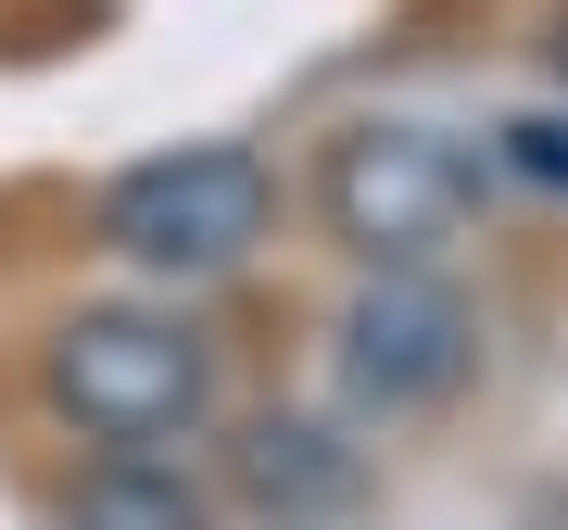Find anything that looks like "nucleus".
<instances>
[{
    "label": "nucleus",
    "mask_w": 568,
    "mask_h": 530,
    "mask_svg": "<svg viewBox=\"0 0 568 530\" xmlns=\"http://www.w3.org/2000/svg\"><path fill=\"white\" fill-rule=\"evenodd\" d=\"M63 530H215V492L164 455H102L77 492H63Z\"/></svg>",
    "instance_id": "39448f33"
},
{
    "label": "nucleus",
    "mask_w": 568,
    "mask_h": 530,
    "mask_svg": "<svg viewBox=\"0 0 568 530\" xmlns=\"http://www.w3.org/2000/svg\"><path fill=\"white\" fill-rule=\"evenodd\" d=\"M39 379L102 455H164L215 417V342L164 304H77L51 328Z\"/></svg>",
    "instance_id": "f257e3e1"
},
{
    "label": "nucleus",
    "mask_w": 568,
    "mask_h": 530,
    "mask_svg": "<svg viewBox=\"0 0 568 530\" xmlns=\"http://www.w3.org/2000/svg\"><path fill=\"white\" fill-rule=\"evenodd\" d=\"M556 77H568V0H556Z\"/></svg>",
    "instance_id": "6e6552de"
},
{
    "label": "nucleus",
    "mask_w": 568,
    "mask_h": 530,
    "mask_svg": "<svg viewBox=\"0 0 568 530\" xmlns=\"http://www.w3.org/2000/svg\"><path fill=\"white\" fill-rule=\"evenodd\" d=\"M328 354H342V391L366 417H417V405H443V391H467L480 316H467L429 265H366V291L342 304Z\"/></svg>",
    "instance_id": "20e7f679"
},
{
    "label": "nucleus",
    "mask_w": 568,
    "mask_h": 530,
    "mask_svg": "<svg viewBox=\"0 0 568 530\" xmlns=\"http://www.w3.org/2000/svg\"><path fill=\"white\" fill-rule=\"evenodd\" d=\"M480 203V164H467L443 126H405V114H366L316 152V215L354 265H429Z\"/></svg>",
    "instance_id": "7ed1b4c3"
},
{
    "label": "nucleus",
    "mask_w": 568,
    "mask_h": 530,
    "mask_svg": "<svg viewBox=\"0 0 568 530\" xmlns=\"http://www.w3.org/2000/svg\"><path fill=\"white\" fill-rule=\"evenodd\" d=\"M328 429H304V417H265L253 429V455H241V480L265 492V506H278V492H342L354 480V455H316Z\"/></svg>",
    "instance_id": "423d86ee"
},
{
    "label": "nucleus",
    "mask_w": 568,
    "mask_h": 530,
    "mask_svg": "<svg viewBox=\"0 0 568 530\" xmlns=\"http://www.w3.org/2000/svg\"><path fill=\"white\" fill-rule=\"evenodd\" d=\"M265 215H278L265 152H241V140H178V152H140V164L102 190V253H126L140 278H227V265H253Z\"/></svg>",
    "instance_id": "f03ea898"
},
{
    "label": "nucleus",
    "mask_w": 568,
    "mask_h": 530,
    "mask_svg": "<svg viewBox=\"0 0 568 530\" xmlns=\"http://www.w3.org/2000/svg\"><path fill=\"white\" fill-rule=\"evenodd\" d=\"M506 164L544 177V190H568V114H518V126H506Z\"/></svg>",
    "instance_id": "0eeeda50"
}]
</instances>
